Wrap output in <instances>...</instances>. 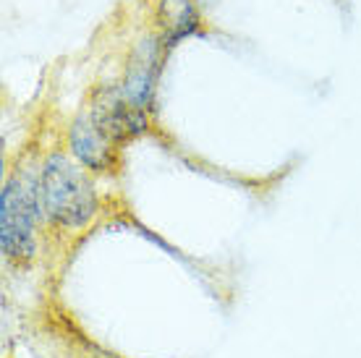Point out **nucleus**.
<instances>
[{
	"instance_id": "nucleus-6",
	"label": "nucleus",
	"mask_w": 361,
	"mask_h": 358,
	"mask_svg": "<svg viewBox=\"0 0 361 358\" xmlns=\"http://www.w3.org/2000/svg\"><path fill=\"white\" fill-rule=\"evenodd\" d=\"M154 24L160 45L171 53L183 39L202 35L199 0H154Z\"/></svg>"
},
{
	"instance_id": "nucleus-3",
	"label": "nucleus",
	"mask_w": 361,
	"mask_h": 358,
	"mask_svg": "<svg viewBox=\"0 0 361 358\" xmlns=\"http://www.w3.org/2000/svg\"><path fill=\"white\" fill-rule=\"evenodd\" d=\"M94 123L108 134L110 142H116L121 149L142 139L149 131V113L134 105L118 84H99L90 92V99L82 105Z\"/></svg>"
},
{
	"instance_id": "nucleus-4",
	"label": "nucleus",
	"mask_w": 361,
	"mask_h": 358,
	"mask_svg": "<svg viewBox=\"0 0 361 358\" xmlns=\"http://www.w3.org/2000/svg\"><path fill=\"white\" fill-rule=\"evenodd\" d=\"M66 149L92 175H116L121 171L123 149L116 142H110L108 134L92 121L84 108H79V113L73 116L71 125H68Z\"/></svg>"
},
{
	"instance_id": "nucleus-1",
	"label": "nucleus",
	"mask_w": 361,
	"mask_h": 358,
	"mask_svg": "<svg viewBox=\"0 0 361 358\" xmlns=\"http://www.w3.org/2000/svg\"><path fill=\"white\" fill-rule=\"evenodd\" d=\"M42 223L55 233H79L99 212V194L92 173L71 154L55 149L37 171Z\"/></svg>"
},
{
	"instance_id": "nucleus-7",
	"label": "nucleus",
	"mask_w": 361,
	"mask_h": 358,
	"mask_svg": "<svg viewBox=\"0 0 361 358\" xmlns=\"http://www.w3.org/2000/svg\"><path fill=\"white\" fill-rule=\"evenodd\" d=\"M199 3H202V0H199Z\"/></svg>"
},
{
	"instance_id": "nucleus-5",
	"label": "nucleus",
	"mask_w": 361,
	"mask_h": 358,
	"mask_svg": "<svg viewBox=\"0 0 361 358\" xmlns=\"http://www.w3.org/2000/svg\"><path fill=\"white\" fill-rule=\"evenodd\" d=\"M157 50H165L160 45V39H154L149 45H145L142 50H136L134 58L128 61L126 73L121 79V92L126 94V99H131L134 105L145 108L147 113H152L154 108V94H157V76H160V58Z\"/></svg>"
},
{
	"instance_id": "nucleus-2",
	"label": "nucleus",
	"mask_w": 361,
	"mask_h": 358,
	"mask_svg": "<svg viewBox=\"0 0 361 358\" xmlns=\"http://www.w3.org/2000/svg\"><path fill=\"white\" fill-rule=\"evenodd\" d=\"M37 171L39 168H13L0 188V251L13 267H29L35 261L39 228H45Z\"/></svg>"
}]
</instances>
